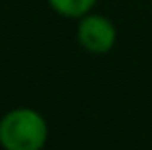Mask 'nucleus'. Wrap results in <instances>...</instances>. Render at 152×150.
Masks as SVG:
<instances>
[{"label": "nucleus", "mask_w": 152, "mask_h": 150, "mask_svg": "<svg viewBox=\"0 0 152 150\" xmlns=\"http://www.w3.org/2000/svg\"><path fill=\"white\" fill-rule=\"evenodd\" d=\"M50 6L62 17H68V19H82L93 6L97 0H48Z\"/></svg>", "instance_id": "3"}, {"label": "nucleus", "mask_w": 152, "mask_h": 150, "mask_svg": "<svg viewBox=\"0 0 152 150\" xmlns=\"http://www.w3.org/2000/svg\"><path fill=\"white\" fill-rule=\"evenodd\" d=\"M48 140V124L33 109H15L0 121V144L6 150H39Z\"/></svg>", "instance_id": "1"}, {"label": "nucleus", "mask_w": 152, "mask_h": 150, "mask_svg": "<svg viewBox=\"0 0 152 150\" xmlns=\"http://www.w3.org/2000/svg\"><path fill=\"white\" fill-rule=\"evenodd\" d=\"M78 43L95 56H103L115 45L117 39V31L109 19H105L101 15H84L78 23L76 31Z\"/></svg>", "instance_id": "2"}]
</instances>
